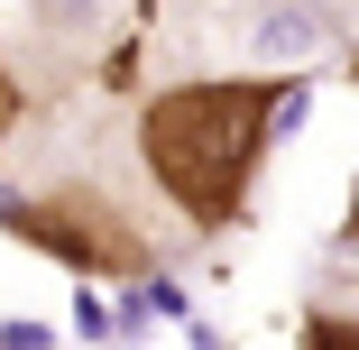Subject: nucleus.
<instances>
[{
    "instance_id": "nucleus-1",
    "label": "nucleus",
    "mask_w": 359,
    "mask_h": 350,
    "mask_svg": "<svg viewBox=\"0 0 359 350\" xmlns=\"http://www.w3.org/2000/svg\"><path fill=\"white\" fill-rule=\"evenodd\" d=\"M285 111V83L276 74H203V83H175L138 111V157H148L157 194L194 231H231L249 213V184H258V157H267V129Z\"/></svg>"
},
{
    "instance_id": "nucleus-2",
    "label": "nucleus",
    "mask_w": 359,
    "mask_h": 350,
    "mask_svg": "<svg viewBox=\"0 0 359 350\" xmlns=\"http://www.w3.org/2000/svg\"><path fill=\"white\" fill-rule=\"evenodd\" d=\"M10 240H28V249H46L55 267H83V276H111V286H129V276H148L157 267V249H148V231H138L120 203L102 194V184H46V194H28V203H10Z\"/></svg>"
},
{
    "instance_id": "nucleus-3",
    "label": "nucleus",
    "mask_w": 359,
    "mask_h": 350,
    "mask_svg": "<svg viewBox=\"0 0 359 350\" xmlns=\"http://www.w3.org/2000/svg\"><path fill=\"white\" fill-rule=\"evenodd\" d=\"M295 350H359V314H313Z\"/></svg>"
},
{
    "instance_id": "nucleus-4",
    "label": "nucleus",
    "mask_w": 359,
    "mask_h": 350,
    "mask_svg": "<svg viewBox=\"0 0 359 350\" xmlns=\"http://www.w3.org/2000/svg\"><path fill=\"white\" fill-rule=\"evenodd\" d=\"M10 129H19V74H10V55H0V148H10Z\"/></svg>"
},
{
    "instance_id": "nucleus-5",
    "label": "nucleus",
    "mask_w": 359,
    "mask_h": 350,
    "mask_svg": "<svg viewBox=\"0 0 359 350\" xmlns=\"http://www.w3.org/2000/svg\"><path fill=\"white\" fill-rule=\"evenodd\" d=\"M350 83H359V55H350Z\"/></svg>"
},
{
    "instance_id": "nucleus-6",
    "label": "nucleus",
    "mask_w": 359,
    "mask_h": 350,
    "mask_svg": "<svg viewBox=\"0 0 359 350\" xmlns=\"http://www.w3.org/2000/svg\"><path fill=\"white\" fill-rule=\"evenodd\" d=\"M350 240H359V213H350Z\"/></svg>"
}]
</instances>
